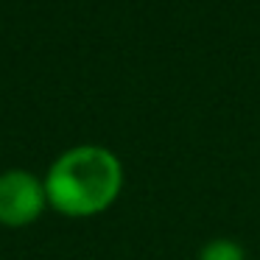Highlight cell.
<instances>
[{
    "instance_id": "2",
    "label": "cell",
    "mask_w": 260,
    "mask_h": 260,
    "mask_svg": "<svg viewBox=\"0 0 260 260\" xmlns=\"http://www.w3.org/2000/svg\"><path fill=\"white\" fill-rule=\"evenodd\" d=\"M48 207L45 182L23 168H9L0 174V224L28 226Z\"/></svg>"
},
{
    "instance_id": "3",
    "label": "cell",
    "mask_w": 260,
    "mask_h": 260,
    "mask_svg": "<svg viewBox=\"0 0 260 260\" xmlns=\"http://www.w3.org/2000/svg\"><path fill=\"white\" fill-rule=\"evenodd\" d=\"M199 260H246V252L232 238H213L199 249Z\"/></svg>"
},
{
    "instance_id": "1",
    "label": "cell",
    "mask_w": 260,
    "mask_h": 260,
    "mask_svg": "<svg viewBox=\"0 0 260 260\" xmlns=\"http://www.w3.org/2000/svg\"><path fill=\"white\" fill-rule=\"evenodd\" d=\"M48 207L68 218H90L112 207L123 187V165L118 154L95 143L62 151L45 174Z\"/></svg>"
}]
</instances>
